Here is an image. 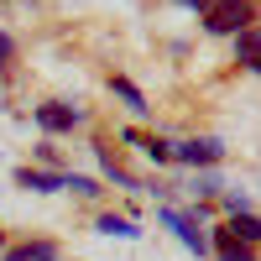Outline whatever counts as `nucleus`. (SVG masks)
Returning a JSON list of instances; mask_svg holds the SVG:
<instances>
[{"instance_id":"f257e3e1","label":"nucleus","mask_w":261,"mask_h":261,"mask_svg":"<svg viewBox=\"0 0 261 261\" xmlns=\"http://www.w3.org/2000/svg\"><path fill=\"white\" fill-rule=\"evenodd\" d=\"M246 21H251V0H214V6L204 11V27H209L214 37L246 32Z\"/></svg>"},{"instance_id":"f03ea898","label":"nucleus","mask_w":261,"mask_h":261,"mask_svg":"<svg viewBox=\"0 0 261 261\" xmlns=\"http://www.w3.org/2000/svg\"><path fill=\"white\" fill-rule=\"evenodd\" d=\"M172 157H178V162H193V167H209V162L225 157V146H220V141H183V146H172Z\"/></svg>"},{"instance_id":"7ed1b4c3","label":"nucleus","mask_w":261,"mask_h":261,"mask_svg":"<svg viewBox=\"0 0 261 261\" xmlns=\"http://www.w3.org/2000/svg\"><path fill=\"white\" fill-rule=\"evenodd\" d=\"M162 225H167V230H178V241H183L193 256H204V251H209V246H204V235L193 230V220H188V214H178V209H162Z\"/></svg>"},{"instance_id":"20e7f679","label":"nucleus","mask_w":261,"mask_h":261,"mask_svg":"<svg viewBox=\"0 0 261 261\" xmlns=\"http://www.w3.org/2000/svg\"><path fill=\"white\" fill-rule=\"evenodd\" d=\"M235 63H246L251 73H261V27L235 32Z\"/></svg>"},{"instance_id":"39448f33","label":"nucleus","mask_w":261,"mask_h":261,"mask_svg":"<svg viewBox=\"0 0 261 261\" xmlns=\"http://www.w3.org/2000/svg\"><path fill=\"white\" fill-rule=\"evenodd\" d=\"M37 125L42 130H68V125H79V110H73V105H42Z\"/></svg>"},{"instance_id":"423d86ee","label":"nucleus","mask_w":261,"mask_h":261,"mask_svg":"<svg viewBox=\"0 0 261 261\" xmlns=\"http://www.w3.org/2000/svg\"><path fill=\"white\" fill-rule=\"evenodd\" d=\"M16 183H21V188H37V193H58V188H68V178H63V172H32V167H21Z\"/></svg>"},{"instance_id":"0eeeda50","label":"nucleus","mask_w":261,"mask_h":261,"mask_svg":"<svg viewBox=\"0 0 261 261\" xmlns=\"http://www.w3.org/2000/svg\"><path fill=\"white\" fill-rule=\"evenodd\" d=\"M225 235H230V241H251V246H256V241H261V220H256V214H235Z\"/></svg>"},{"instance_id":"6e6552de","label":"nucleus","mask_w":261,"mask_h":261,"mask_svg":"<svg viewBox=\"0 0 261 261\" xmlns=\"http://www.w3.org/2000/svg\"><path fill=\"white\" fill-rule=\"evenodd\" d=\"M6 261H58V251H53L47 241H32V246H16V251H6Z\"/></svg>"},{"instance_id":"1a4fd4ad","label":"nucleus","mask_w":261,"mask_h":261,"mask_svg":"<svg viewBox=\"0 0 261 261\" xmlns=\"http://www.w3.org/2000/svg\"><path fill=\"white\" fill-rule=\"evenodd\" d=\"M99 235H120V241H136V225H130V220H115V214H105V220H99Z\"/></svg>"},{"instance_id":"9d476101","label":"nucleus","mask_w":261,"mask_h":261,"mask_svg":"<svg viewBox=\"0 0 261 261\" xmlns=\"http://www.w3.org/2000/svg\"><path fill=\"white\" fill-rule=\"evenodd\" d=\"M115 94H120V99L130 105V110H136V115H146V110H151V105L141 99V89H136V84H125V79H115Z\"/></svg>"},{"instance_id":"9b49d317","label":"nucleus","mask_w":261,"mask_h":261,"mask_svg":"<svg viewBox=\"0 0 261 261\" xmlns=\"http://www.w3.org/2000/svg\"><path fill=\"white\" fill-rule=\"evenodd\" d=\"M220 261H251V256L241 251V241H230V235H220Z\"/></svg>"},{"instance_id":"f8f14e48","label":"nucleus","mask_w":261,"mask_h":261,"mask_svg":"<svg viewBox=\"0 0 261 261\" xmlns=\"http://www.w3.org/2000/svg\"><path fill=\"white\" fill-rule=\"evenodd\" d=\"M141 151H146L151 162H172V141H146Z\"/></svg>"},{"instance_id":"ddd939ff","label":"nucleus","mask_w":261,"mask_h":261,"mask_svg":"<svg viewBox=\"0 0 261 261\" xmlns=\"http://www.w3.org/2000/svg\"><path fill=\"white\" fill-rule=\"evenodd\" d=\"M11 53H16V42H11V37H6V32H0V63H6V58H11Z\"/></svg>"},{"instance_id":"4468645a","label":"nucleus","mask_w":261,"mask_h":261,"mask_svg":"<svg viewBox=\"0 0 261 261\" xmlns=\"http://www.w3.org/2000/svg\"><path fill=\"white\" fill-rule=\"evenodd\" d=\"M178 6H188V11H209L214 0H178Z\"/></svg>"}]
</instances>
